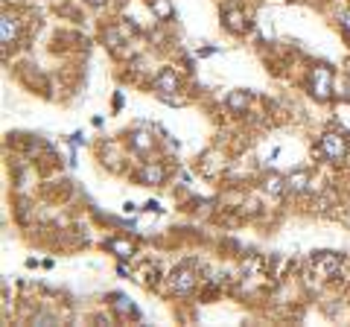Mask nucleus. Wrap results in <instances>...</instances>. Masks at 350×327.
<instances>
[{"label":"nucleus","mask_w":350,"mask_h":327,"mask_svg":"<svg viewBox=\"0 0 350 327\" xmlns=\"http://www.w3.org/2000/svg\"><path fill=\"white\" fill-rule=\"evenodd\" d=\"M18 29H21L18 15L3 12V18H0V41H3V47H12L15 44V41H18Z\"/></svg>","instance_id":"6"},{"label":"nucleus","mask_w":350,"mask_h":327,"mask_svg":"<svg viewBox=\"0 0 350 327\" xmlns=\"http://www.w3.org/2000/svg\"><path fill=\"white\" fill-rule=\"evenodd\" d=\"M286 193H315V181L310 179L306 170H295L286 176Z\"/></svg>","instance_id":"7"},{"label":"nucleus","mask_w":350,"mask_h":327,"mask_svg":"<svg viewBox=\"0 0 350 327\" xmlns=\"http://www.w3.org/2000/svg\"><path fill=\"white\" fill-rule=\"evenodd\" d=\"M129 146H131V152H137V155H146V152H152V146H155V138H152V132H135V135H129Z\"/></svg>","instance_id":"10"},{"label":"nucleus","mask_w":350,"mask_h":327,"mask_svg":"<svg viewBox=\"0 0 350 327\" xmlns=\"http://www.w3.org/2000/svg\"><path fill=\"white\" fill-rule=\"evenodd\" d=\"M105 248L114 252L120 260H129L131 254H135V246H131L129 239H105Z\"/></svg>","instance_id":"11"},{"label":"nucleus","mask_w":350,"mask_h":327,"mask_svg":"<svg viewBox=\"0 0 350 327\" xmlns=\"http://www.w3.org/2000/svg\"><path fill=\"white\" fill-rule=\"evenodd\" d=\"M338 24H342V29L350 36V12H338Z\"/></svg>","instance_id":"18"},{"label":"nucleus","mask_w":350,"mask_h":327,"mask_svg":"<svg viewBox=\"0 0 350 327\" xmlns=\"http://www.w3.org/2000/svg\"><path fill=\"white\" fill-rule=\"evenodd\" d=\"M266 190L271 196H283V193H286V179L278 176V172H269V176H266Z\"/></svg>","instance_id":"14"},{"label":"nucleus","mask_w":350,"mask_h":327,"mask_svg":"<svg viewBox=\"0 0 350 327\" xmlns=\"http://www.w3.org/2000/svg\"><path fill=\"white\" fill-rule=\"evenodd\" d=\"M196 283H199V278H196V272H193L190 266L172 269V275H170V289L175 292V296H190V292L196 289Z\"/></svg>","instance_id":"2"},{"label":"nucleus","mask_w":350,"mask_h":327,"mask_svg":"<svg viewBox=\"0 0 350 327\" xmlns=\"http://www.w3.org/2000/svg\"><path fill=\"white\" fill-rule=\"evenodd\" d=\"M310 88L315 100H330L333 94V70L327 64H315L312 73H310Z\"/></svg>","instance_id":"1"},{"label":"nucleus","mask_w":350,"mask_h":327,"mask_svg":"<svg viewBox=\"0 0 350 327\" xmlns=\"http://www.w3.org/2000/svg\"><path fill=\"white\" fill-rule=\"evenodd\" d=\"M222 21H225V27H228V29L237 32V36L248 29V21H245V12H243V9H225Z\"/></svg>","instance_id":"9"},{"label":"nucleus","mask_w":350,"mask_h":327,"mask_svg":"<svg viewBox=\"0 0 350 327\" xmlns=\"http://www.w3.org/2000/svg\"><path fill=\"white\" fill-rule=\"evenodd\" d=\"M137 280H140V283H146V287H149V283H155V280H158V269H155V266H146V269H144V275H140Z\"/></svg>","instance_id":"16"},{"label":"nucleus","mask_w":350,"mask_h":327,"mask_svg":"<svg viewBox=\"0 0 350 327\" xmlns=\"http://www.w3.org/2000/svg\"><path fill=\"white\" fill-rule=\"evenodd\" d=\"M146 211H155V213H161V205H158V202H146Z\"/></svg>","instance_id":"20"},{"label":"nucleus","mask_w":350,"mask_h":327,"mask_svg":"<svg viewBox=\"0 0 350 327\" xmlns=\"http://www.w3.org/2000/svg\"><path fill=\"white\" fill-rule=\"evenodd\" d=\"M32 324H56V315H50V313H36V315H32Z\"/></svg>","instance_id":"17"},{"label":"nucleus","mask_w":350,"mask_h":327,"mask_svg":"<svg viewBox=\"0 0 350 327\" xmlns=\"http://www.w3.org/2000/svg\"><path fill=\"white\" fill-rule=\"evenodd\" d=\"M321 155H327L333 164L345 161V155H347V140L338 135V132H327L321 138Z\"/></svg>","instance_id":"4"},{"label":"nucleus","mask_w":350,"mask_h":327,"mask_svg":"<svg viewBox=\"0 0 350 327\" xmlns=\"http://www.w3.org/2000/svg\"><path fill=\"white\" fill-rule=\"evenodd\" d=\"M111 310H114V313H120V315H131V319H137L135 304H131L126 296H111Z\"/></svg>","instance_id":"12"},{"label":"nucleus","mask_w":350,"mask_h":327,"mask_svg":"<svg viewBox=\"0 0 350 327\" xmlns=\"http://www.w3.org/2000/svg\"><path fill=\"white\" fill-rule=\"evenodd\" d=\"M338 96H342V100H347L350 103V82L347 85H338V91H336Z\"/></svg>","instance_id":"19"},{"label":"nucleus","mask_w":350,"mask_h":327,"mask_svg":"<svg viewBox=\"0 0 350 327\" xmlns=\"http://www.w3.org/2000/svg\"><path fill=\"white\" fill-rule=\"evenodd\" d=\"M137 179L144 184H163V179H167V170H163L161 161H149V164H144V170L137 172Z\"/></svg>","instance_id":"8"},{"label":"nucleus","mask_w":350,"mask_h":327,"mask_svg":"<svg viewBox=\"0 0 350 327\" xmlns=\"http://www.w3.org/2000/svg\"><path fill=\"white\" fill-rule=\"evenodd\" d=\"M245 105H248L245 91H234V94H228V108H231V112H245Z\"/></svg>","instance_id":"15"},{"label":"nucleus","mask_w":350,"mask_h":327,"mask_svg":"<svg viewBox=\"0 0 350 327\" xmlns=\"http://www.w3.org/2000/svg\"><path fill=\"white\" fill-rule=\"evenodd\" d=\"M152 88H155V94L161 96V100H170V96H175V91H178V76H175V70L163 68V70L155 76Z\"/></svg>","instance_id":"5"},{"label":"nucleus","mask_w":350,"mask_h":327,"mask_svg":"<svg viewBox=\"0 0 350 327\" xmlns=\"http://www.w3.org/2000/svg\"><path fill=\"white\" fill-rule=\"evenodd\" d=\"M88 3H91V6H105L108 0H88Z\"/></svg>","instance_id":"21"},{"label":"nucleus","mask_w":350,"mask_h":327,"mask_svg":"<svg viewBox=\"0 0 350 327\" xmlns=\"http://www.w3.org/2000/svg\"><path fill=\"white\" fill-rule=\"evenodd\" d=\"M312 266H315V272H319V278L330 280V278L338 275V269L345 266V257L342 254H333V252H321L319 257L312 260Z\"/></svg>","instance_id":"3"},{"label":"nucleus","mask_w":350,"mask_h":327,"mask_svg":"<svg viewBox=\"0 0 350 327\" xmlns=\"http://www.w3.org/2000/svg\"><path fill=\"white\" fill-rule=\"evenodd\" d=\"M149 6H152V12H155L161 21H170V18L175 15L172 0H149Z\"/></svg>","instance_id":"13"}]
</instances>
